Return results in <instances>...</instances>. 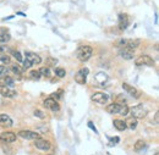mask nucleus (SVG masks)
<instances>
[{
  "mask_svg": "<svg viewBox=\"0 0 159 155\" xmlns=\"http://www.w3.org/2000/svg\"><path fill=\"white\" fill-rule=\"evenodd\" d=\"M154 155H159V154H158V152H157V153H156V154H154Z\"/></svg>",
  "mask_w": 159,
  "mask_h": 155,
  "instance_id": "41",
  "label": "nucleus"
},
{
  "mask_svg": "<svg viewBox=\"0 0 159 155\" xmlns=\"http://www.w3.org/2000/svg\"><path fill=\"white\" fill-rule=\"evenodd\" d=\"M119 56L123 58L124 60H131L135 56V49L121 48V49H119Z\"/></svg>",
  "mask_w": 159,
  "mask_h": 155,
  "instance_id": "10",
  "label": "nucleus"
},
{
  "mask_svg": "<svg viewBox=\"0 0 159 155\" xmlns=\"http://www.w3.org/2000/svg\"><path fill=\"white\" fill-rule=\"evenodd\" d=\"M128 111H130V108L125 104V105H121V109H120V112L119 114L123 115V116H126L127 114H128Z\"/></svg>",
  "mask_w": 159,
  "mask_h": 155,
  "instance_id": "31",
  "label": "nucleus"
},
{
  "mask_svg": "<svg viewBox=\"0 0 159 155\" xmlns=\"http://www.w3.org/2000/svg\"><path fill=\"white\" fill-rule=\"evenodd\" d=\"M90 73V70L87 67H82L78 70V72L76 73L75 76V81L78 83V84H86L87 82V76Z\"/></svg>",
  "mask_w": 159,
  "mask_h": 155,
  "instance_id": "3",
  "label": "nucleus"
},
{
  "mask_svg": "<svg viewBox=\"0 0 159 155\" xmlns=\"http://www.w3.org/2000/svg\"><path fill=\"white\" fill-rule=\"evenodd\" d=\"M91 99H92L94 103L100 104V105H104V104H107V103L110 100L109 95H108L107 93H103V92H97V93L92 94Z\"/></svg>",
  "mask_w": 159,
  "mask_h": 155,
  "instance_id": "6",
  "label": "nucleus"
},
{
  "mask_svg": "<svg viewBox=\"0 0 159 155\" xmlns=\"http://www.w3.org/2000/svg\"><path fill=\"white\" fill-rule=\"evenodd\" d=\"M114 126H115V128L118 129V131H125L127 128L126 126V122L124 121V120H114Z\"/></svg>",
  "mask_w": 159,
  "mask_h": 155,
  "instance_id": "20",
  "label": "nucleus"
},
{
  "mask_svg": "<svg viewBox=\"0 0 159 155\" xmlns=\"http://www.w3.org/2000/svg\"><path fill=\"white\" fill-rule=\"evenodd\" d=\"M45 62H47V66L49 67V66H56L58 65V60L56 59H54V58H48L47 60H45Z\"/></svg>",
  "mask_w": 159,
  "mask_h": 155,
  "instance_id": "29",
  "label": "nucleus"
},
{
  "mask_svg": "<svg viewBox=\"0 0 159 155\" xmlns=\"http://www.w3.org/2000/svg\"><path fill=\"white\" fill-rule=\"evenodd\" d=\"M11 39L10 33L6 28H0V43H7Z\"/></svg>",
  "mask_w": 159,
  "mask_h": 155,
  "instance_id": "18",
  "label": "nucleus"
},
{
  "mask_svg": "<svg viewBox=\"0 0 159 155\" xmlns=\"http://www.w3.org/2000/svg\"><path fill=\"white\" fill-rule=\"evenodd\" d=\"M14 83H15V81L10 76H7V75L0 76V88H2V87H11Z\"/></svg>",
  "mask_w": 159,
  "mask_h": 155,
  "instance_id": "14",
  "label": "nucleus"
},
{
  "mask_svg": "<svg viewBox=\"0 0 159 155\" xmlns=\"http://www.w3.org/2000/svg\"><path fill=\"white\" fill-rule=\"evenodd\" d=\"M0 94L4 96V98H16L17 96V93L15 89H12L11 87H2L0 88Z\"/></svg>",
  "mask_w": 159,
  "mask_h": 155,
  "instance_id": "13",
  "label": "nucleus"
},
{
  "mask_svg": "<svg viewBox=\"0 0 159 155\" xmlns=\"http://www.w3.org/2000/svg\"><path fill=\"white\" fill-rule=\"evenodd\" d=\"M0 61L2 62V63L9 65V63L11 62V59H10V56H9V55H1V56H0Z\"/></svg>",
  "mask_w": 159,
  "mask_h": 155,
  "instance_id": "33",
  "label": "nucleus"
},
{
  "mask_svg": "<svg viewBox=\"0 0 159 155\" xmlns=\"http://www.w3.org/2000/svg\"><path fill=\"white\" fill-rule=\"evenodd\" d=\"M123 88H124V91H125L127 94H130V95L133 96L135 99H138V98L141 96V93H140L135 87L130 86L128 83H123Z\"/></svg>",
  "mask_w": 159,
  "mask_h": 155,
  "instance_id": "12",
  "label": "nucleus"
},
{
  "mask_svg": "<svg viewBox=\"0 0 159 155\" xmlns=\"http://www.w3.org/2000/svg\"><path fill=\"white\" fill-rule=\"evenodd\" d=\"M17 136H19L20 138L26 139V141H36V139L40 138L39 133L33 132V131H28V129H22V131H20V132L17 133Z\"/></svg>",
  "mask_w": 159,
  "mask_h": 155,
  "instance_id": "5",
  "label": "nucleus"
},
{
  "mask_svg": "<svg viewBox=\"0 0 159 155\" xmlns=\"http://www.w3.org/2000/svg\"><path fill=\"white\" fill-rule=\"evenodd\" d=\"M88 127L92 129V131H94V133H98V131H97V128H95V126L92 122H88Z\"/></svg>",
  "mask_w": 159,
  "mask_h": 155,
  "instance_id": "37",
  "label": "nucleus"
},
{
  "mask_svg": "<svg viewBox=\"0 0 159 155\" xmlns=\"http://www.w3.org/2000/svg\"><path fill=\"white\" fill-rule=\"evenodd\" d=\"M110 141L113 142V143H119V137H114V138H110Z\"/></svg>",
  "mask_w": 159,
  "mask_h": 155,
  "instance_id": "38",
  "label": "nucleus"
},
{
  "mask_svg": "<svg viewBox=\"0 0 159 155\" xmlns=\"http://www.w3.org/2000/svg\"><path fill=\"white\" fill-rule=\"evenodd\" d=\"M54 71H55V75H56L59 78H63V77L66 76V71L64 70L63 67H56Z\"/></svg>",
  "mask_w": 159,
  "mask_h": 155,
  "instance_id": "27",
  "label": "nucleus"
},
{
  "mask_svg": "<svg viewBox=\"0 0 159 155\" xmlns=\"http://www.w3.org/2000/svg\"><path fill=\"white\" fill-rule=\"evenodd\" d=\"M136 66H154V60L148 55H141L135 60Z\"/></svg>",
  "mask_w": 159,
  "mask_h": 155,
  "instance_id": "8",
  "label": "nucleus"
},
{
  "mask_svg": "<svg viewBox=\"0 0 159 155\" xmlns=\"http://www.w3.org/2000/svg\"><path fill=\"white\" fill-rule=\"evenodd\" d=\"M116 103L120 104V105H125V104H126V98H125L123 94H119L118 98H116Z\"/></svg>",
  "mask_w": 159,
  "mask_h": 155,
  "instance_id": "30",
  "label": "nucleus"
},
{
  "mask_svg": "<svg viewBox=\"0 0 159 155\" xmlns=\"http://www.w3.org/2000/svg\"><path fill=\"white\" fill-rule=\"evenodd\" d=\"M140 44H141L140 39H127L126 40V48H130V49H136Z\"/></svg>",
  "mask_w": 159,
  "mask_h": 155,
  "instance_id": "21",
  "label": "nucleus"
},
{
  "mask_svg": "<svg viewBox=\"0 0 159 155\" xmlns=\"http://www.w3.org/2000/svg\"><path fill=\"white\" fill-rule=\"evenodd\" d=\"M12 126V120L9 115L6 114H1L0 115V127H4V128H9Z\"/></svg>",
  "mask_w": 159,
  "mask_h": 155,
  "instance_id": "15",
  "label": "nucleus"
},
{
  "mask_svg": "<svg viewBox=\"0 0 159 155\" xmlns=\"http://www.w3.org/2000/svg\"><path fill=\"white\" fill-rule=\"evenodd\" d=\"M52 98H55V99H58V100H60V99H63V89L60 88L56 93H54L52 95Z\"/></svg>",
  "mask_w": 159,
  "mask_h": 155,
  "instance_id": "34",
  "label": "nucleus"
},
{
  "mask_svg": "<svg viewBox=\"0 0 159 155\" xmlns=\"http://www.w3.org/2000/svg\"><path fill=\"white\" fill-rule=\"evenodd\" d=\"M43 104H44V106H45L47 109H49V110L53 111V112H58V111L60 110V105H59V103H58L54 98H47V99L43 101Z\"/></svg>",
  "mask_w": 159,
  "mask_h": 155,
  "instance_id": "7",
  "label": "nucleus"
},
{
  "mask_svg": "<svg viewBox=\"0 0 159 155\" xmlns=\"http://www.w3.org/2000/svg\"><path fill=\"white\" fill-rule=\"evenodd\" d=\"M92 55H93V49L90 45H81L76 50V56L81 62L88 61Z\"/></svg>",
  "mask_w": 159,
  "mask_h": 155,
  "instance_id": "1",
  "label": "nucleus"
},
{
  "mask_svg": "<svg viewBox=\"0 0 159 155\" xmlns=\"http://www.w3.org/2000/svg\"><path fill=\"white\" fill-rule=\"evenodd\" d=\"M10 70H11V72H12V73H14V75H15L17 78H20V80L22 78V72H23V68H21V67H20V66H17V65H12Z\"/></svg>",
  "mask_w": 159,
  "mask_h": 155,
  "instance_id": "19",
  "label": "nucleus"
},
{
  "mask_svg": "<svg viewBox=\"0 0 159 155\" xmlns=\"http://www.w3.org/2000/svg\"><path fill=\"white\" fill-rule=\"evenodd\" d=\"M39 72H40V76H43V77H47V78L52 77V71L48 66H44V67L39 68Z\"/></svg>",
  "mask_w": 159,
  "mask_h": 155,
  "instance_id": "23",
  "label": "nucleus"
},
{
  "mask_svg": "<svg viewBox=\"0 0 159 155\" xmlns=\"http://www.w3.org/2000/svg\"><path fill=\"white\" fill-rule=\"evenodd\" d=\"M144 147H146V142H144L143 139H138V141L135 143V145H133V148H135V150H136V152L142 150Z\"/></svg>",
  "mask_w": 159,
  "mask_h": 155,
  "instance_id": "25",
  "label": "nucleus"
},
{
  "mask_svg": "<svg viewBox=\"0 0 159 155\" xmlns=\"http://www.w3.org/2000/svg\"><path fill=\"white\" fill-rule=\"evenodd\" d=\"M12 55H14V58L17 60L19 62H22V55H21V53L20 51H17V50H12Z\"/></svg>",
  "mask_w": 159,
  "mask_h": 155,
  "instance_id": "32",
  "label": "nucleus"
},
{
  "mask_svg": "<svg viewBox=\"0 0 159 155\" xmlns=\"http://www.w3.org/2000/svg\"><path fill=\"white\" fill-rule=\"evenodd\" d=\"M128 26V16L126 14H120L119 15V30L124 31Z\"/></svg>",
  "mask_w": 159,
  "mask_h": 155,
  "instance_id": "16",
  "label": "nucleus"
},
{
  "mask_svg": "<svg viewBox=\"0 0 159 155\" xmlns=\"http://www.w3.org/2000/svg\"><path fill=\"white\" fill-rule=\"evenodd\" d=\"M126 126L127 128H130V129H135L136 127H137V119H135V117H130V119H127L126 121Z\"/></svg>",
  "mask_w": 159,
  "mask_h": 155,
  "instance_id": "22",
  "label": "nucleus"
},
{
  "mask_svg": "<svg viewBox=\"0 0 159 155\" xmlns=\"http://www.w3.org/2000/svg\"><path fill=\"white\" fill-rule=\"evenodd\" d=\"M34 147H36L38 150H40V152H49V150L52 149V144H50V142H48V141L43 139L42 137L34 141Z\"/></svg>",
  "mask_w": 159,
  "mask_h": 155,
  "instance_id": "4",
  "label": "nucleus"
},
{
  "mask_svg": "<svg viewBox=\"0 0 159 155\" xmlns=\"http://www.w3.org/2000/svg\"><path fill=\"white\" fill-rule=\"evenodd\" d=\"M159 114L158 112H156V116H154V124H158V121H159Z\"/></svg>",
  "mask_w": 159,
  "mask_h": 155,
  "instance_id": "39",
  "label": "nucleus"
},
{
  "mask_svg": "<svg viewBox=\"0 0 159 155\" xmlns=\"http://www.w3.org/2000/svg\"><path fill=\"white\" fill-rule=\"evenodd\" d=\"M30 77H31L32 80H40V72H39V70H31L30 71Z\"/></svg>",
  "mask_w": 159,
  "mask_h": 155,
  "instance_id": "26",
  "label": "nucleus"
},
{
  "mask_svg": "<svg viewBox=\"0 0 159 155\" xmlns=\"http://www.w3.org/2000/svg\"><path fill=\"white\" fill-rule=\"evenodd\" d=\"M7 50V48L6 47H0V53H5Z\"/></svg>",
  "mask_w": 159,
  "mask_h": 155,
  "instance_id": "40",
  "label": "nucleus"
},
{
  "mask_svg": "<svg viewBox=\"0 0 159 155\" xmlns=\"http://www.w3.org/2000/svg\"><path fill=\"white\" fill-rule=\"evenodd\" d=\"M120 109H121V105H120V104H118V103H111V104H109V105L107 106L105 110H107L109 114L116 115V114L120 112Z\"/></svg>",
  "mask_w": 159,
  "mask_h": 155,
  "instance_id": "17",
  "label": "nucleus"
},
{
  "mask_svg": "<svg viewBox=\"0 0 159 155\" xmlns=\"http://www.w3.org/2000/svg\"><path fill=\"white\" fill-rule=\"evenodd\" d=\"M16 139H17V136H16L14 132L6 131V132L0 133V141H1L2 143H6V144L14 143V142H16Z\"/></svg>",
  "mask_w": 159,
  "mask_h": 155,
  "instance_id": "9",
  "label": "nucleus"
},
{
  "mask_svg": "<svg viewBox=\"0 0 159 155\" xmlns=\"http://www.w3.org/2000/svg\"><path fill=\"white\" fill-rule=\"evenodd\" d=\"M22 62H23V67H22V68H23V71H25V70H28V68H31L32 66H33V65H32L31 62L28 61L27 59H25V60H22Z\"/></svg>",
  "mask_w": 159,
  "mask_h": 155,
  "instance_id": "35",
  "label": "nucleus"
},
{
  "mask_svg": "<svg viewBox=\"0 0 159 155\" xmlns=\"http://www.w3.org/2000/svg\"><path fill=\"white\" fill-rule=\"evenodd\" d=\"M128 114H131V116H132V117H135V119L140 120V119H144V117L147 116L148 111H147V109H146L143 105L138 104V105H136V106L130 108Z\"/></svg>",
  "mask_w": 159,
  "mask_h": 155,
  "instance_id": "2",
  "label": "nucleus"
},
{
  "mask_svg": "<svg viewBox=\"0 0 159 155\" xmlns=\"http://www.w3.org/2000/svg\"><path fill=\"white\" fill-rule=\"evenodd\" d=\"M25 56H26V59L31 62L32 65H39V63H42V61H43L42 58L38 54L32 53V51H26L25 53Z\"/></svg>",
  "mask_w": 159,
  "mask_h": 155,
  "instance_id": "11",
  "label": "nucleus"
},
{
  "mask_svg": "<svg viewBox=\"0 0 159 155\" xmlns=\"http://www.w3.org/2000/svg\"><path fill=\"white\" fill-rule=\"evenodd\" d=\"M33 115L36 116V117H38V119H45V112H43L42 110H39V109H36L34 111H33Z\"/></svg>",
  "mask_w": 159,
  "mask_h": 155,
  "instance_id": "28",
  "label": "nucleus"
},
{
  "mask_svg": "<svg viewBox=\"0 0 159 155\" xmlns=\"http://www.w3.org/2000/svg\"><path fill=\"white\" fill-rule=\"evenodd\" d=\"M2 75H7V68L4 65H0V76Z\"/></svg>",
  "mask_w": 159,
  "mask_h": 155,
  "instance_id": "36",
  "label": "nucleus"
},
{
  "mask_svg": "<svg viewBox=\"0 0 159 155\" xmlns=\"http://www.w3.org/2000/svg\"><path fill=\"white\" fill-rule=\"evenodd\" d=\"M95 81L99 82V83H104V82L108 81V76L104 72H99V73L95 75Z\"/></svg>",
  "mask_w": 159,
  "mask_h": 155,
  "instance_id": "24",
  "label": "nucleus"
}]
</instances>
